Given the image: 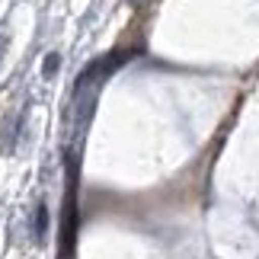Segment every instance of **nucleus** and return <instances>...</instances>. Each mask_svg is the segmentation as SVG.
<instances>
[{
    "label": "nucleus",
    "instance_id": "nucleus-1",
    "mask_svg": "<svg viewBox=\"0 0 259 259\" xmlns=\"http://www.w3.org/2000/svg\"><path fill=\"white\" fill-rule=\"evenodd\" d=\"M23 125H26V112L4 118V125H0V151H4V154H13V147H16V141H19V132H23Z\"/></svg>",
    "mask_w": 259,
    "mask_h": 259
},
{
    "label": "nucleus",
    "instance_id": "nucleus-2",
    "mask_svg": "<svg viewBox=\"0 0 259 259\" xmlns=\"http://www.w3.org/2000/svg\"><path fill=\"white\" fill-rule=\"evenodd\" d=\"M45 237H48V208H45V202H38L35 205V218H32V240L45 243Z\"/></svg>",
    "mask_w": 259,
    "mask_h": 259
},
{
    "label": "nucleus",
    "instance_id": "nucleus-3",
    "mask_svg": "<svg viewBox=\"0 0 259 259\" xmlns=\"http://www.w3.org/2000/svg\"><path fill=\"white\" fill-rule=\"evenodd\" d=\"M61 71V55L52 52V55H45V64H42V77L45 80H52V77Z\"/></svg>",
    "mask_w": 259,
    "mask_h": 259
},
{
    "label": "nucleus",
    "instance_id": "nucleus-4",
    "mask_svg": "<svg viewBox=\"0 0 259 259\" xmlns=\"http://www.w3.org/2000/svg\"><path fill=\"white\" fill-rule=\"evenodd\" d=\"M4 52H7V35L0 32V64H4Z\"/></svg>",
    "mask_w": 259,
    "mask_h": 259
},
{
    "label": "nucleus",
    "instance_id": "nucleus-5",
    "mask_svg": "<svg viewBox=\"0 0 259 259\" xmlns=\"http://www.w3.org/2000/svg\"><path fill=\"white\" fill-rule=\"evenodd\" d=\"M125 4H132V7H138V4H144V0H125Z\"/></svg>",
    "mask_w": 259,
    "mask_h": 259
}]
</instances>
